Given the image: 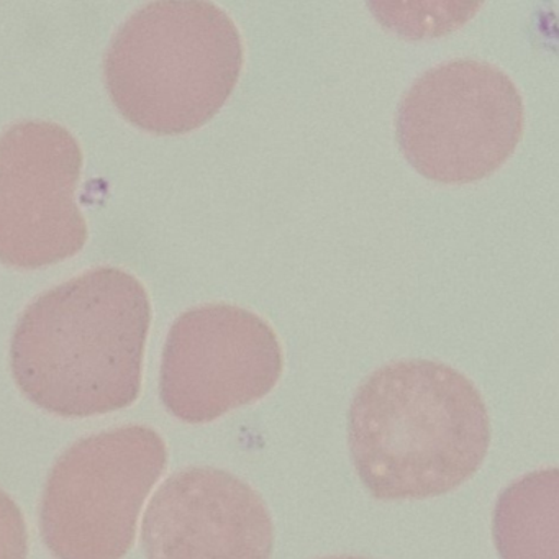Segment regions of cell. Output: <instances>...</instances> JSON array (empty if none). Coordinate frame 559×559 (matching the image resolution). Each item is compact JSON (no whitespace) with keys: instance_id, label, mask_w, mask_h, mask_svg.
I'll use <instances>...</instances> for the list:
<instances>
[{"instance_id":"1","label":"cell","mask_w":559,"mask_h":559,"mask_svg":"<svg viewBox=\"0 0 559 559\" xmlns=\"http://www.w3.org/2000/svg\"><path fill=\"white\" fill-rule=\"evenodd\" d=\"M152 325L145 286L100 266L38 296L19 317L11 369L22 394L60 417L129 407L142 389Z\"/></svg>"},{"instance_id":"2","label":"cell","mask_w":559,"mask_h":559,"mask_svg":"<svg viewBox=\"0 0 559 559\" xmlns=\"http://www.w3.org/2000/svg\"><path fill=\"white\" fill-rule=\"evenodd\" d=\"M489 412L474 382L433 359H402L368 376L353 397L348 444L378 500H420L463 486L490 447Z\"/></svg>"},{"instance_id":"3","label":"cell","mask_w":559,"mask_h":559,"mask_svg":"<svg viewBox=\"0 0 559 559\" xmlns=\"http://www.w3.org/2000/svg\"><path fill=\"white\" fill-rule=\"evenodd\" d=\"M243 61L240 31L221 5L158 0L133 12L116 32L104 57V80L133 126L179 135L222 109Z\"/></svg>"},{"instance_id":"4","label":"cell","mask_w":559,"mask_h":559,"mask_svg":"<svg viewBox=\"0 0 559 559\" xmlns=\"http://www.w3.org/2000/svg\"><path fill=\"white\" fill-rule=\"evenodd\" d=\"M525 127L522 94L489 61L456 58L421 73L395 110V139L425 178L444 185L492 175Z\"/></svg>"},{"instance_id":"5","label":"cell","mask_w":559,"mask_h":559,"mask_svg":"<svg viewBox=\"0 0 559 559\" xmlns=\"http://www.w3.org/2000/svg\"><path fill=\"white\" fill-rule=\"evenodd\" d=\"M168 450L152 428L127 425L68 448L40 506L41 538L57 559H122Z\"/></svg>"},{"instance_id":"6","label":"cell","mask_w":559,"mask_h":559,"mask_svg":"<svg viewBox=\"0 0 559 559\" xmlns=\"http://www.w3.org/2000/svg\"><path fill=\"white\" fill-rule=\"evenodd\" d=\"M283 371V346L263 317L235 304H204L169 329L159 395L179 420L209 424L266 397Z\"/></svg>"},{"instance_id":"7","label":"cell","mask_w":559,"mask_h":559,"mask_svg":"<svg viewBox=\"0 0 559 559\" xmlns=\"http://www.w3.org/2000/svg\"><path fill=\"white\" fill-rule=\"evenodd\" d=\"M83 150L70 130L22 120L0 135V261L38 270L74 257L90 230L76 202Z\"/></svg>"},{"instance_id":"8","label":"cell","mask_w":559,"mask_h":559,"mask_svg":"<svg viewBox=\"0 0 559 559\" xmlns=\"http://www.w3.org/2000/svg\"><path fill=\"white\" fill-rule=\"evenodd\" d=\"M146 559H271L274 525L260 492L217 467L165 480L142 525Z\"/></svg>"},{"instance_id":"9","label":"cell","mask_w":559,"mask_h":559,"mask_svg":"<svg viewBox=\"0 0 559 559\" xmlns=\"http://www.w3.org/2000/svg\"><path fill=\"white\" fill-rule=\"evenodd\" d=\"M559 471L539 469L510 484L493 509L500 559H559Z\"/></svg>"},{"instance_id":"10","label":"cell","mask_w":559,"mask_h":559,"mask_svg":"<svg viewBox=\"0 0 559 559\" xmlns=\"http://www.w3.org/2000/svg\"><path fill=\"white\" fill-rule=\"evenodd\" d=\"M28 535L17 503L0 490V559H27Z\"/></svg>"},{"instance_id":"11","label":"cell","mask_w":559,"mask_h":559,"mask_svg":"<svg viewBox=\"0 0 559 559\" xmlns=\"http://www.w3.org/2000/svg\"><path fill=\"white\" fill-rule=\"evenodd\" d=\"M320 559H372V558H365V556H326V558H320Z\"/></svg>"}]
</instances>
